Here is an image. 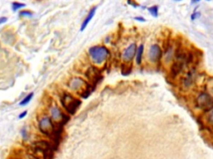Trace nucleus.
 I'll return each instance as SVG.
<instances>
[{
	"mask_svg": "<svg viewBox=\"0 0 213 159\" xmlns=\"http://www.w3.org/2000/svg\"><path fill=\"white\" fill-rule=\"evenodd\" d=\"M88 53H89V56H91V59L93 62L96 63V64H101L108 56L109 52L105 46H94L90 47L88 50Z\"/></svg>",
	"mask_w": 213,
	"mask_h": 159,
	"instance_id": "f257e3e1",
	"label": "nucleus"
},
{
	"mask_svg": "<svg viewBox=\"0 0 213 159\" xmlns=\"http://www.w3.org/2000/svg\"><path fill=\"white\" fill-rule=\"evenodd\" d=\"M62 104L70 114H74L81 104V101L75 99L69 94H64L62 97Z\"/></svg>",
	"mask_w": 213,
	"mask_h": 159,
	"instance_id": "f03ea898",
	"label": "nucleus"
},
{
	"mask_svg": "<svg viewBox=\"0 0 213 159\" xmlns=\"http://www.w3.org/2000/svg\"><path fill=\"white\" fill-rule=\"evenodd\" d=\"M38 128L43 134L47 135V136H50L55 134V128H54V124L52 123V119L48 116H44L39 120Z\"/></svg>",
	"mask_w": 213,
	"mask_h": 159,
	"instance_id": "7ed1b4c3",
	"label": "nucleus"
},
{
	"mask_svg": "<svg viewBox=\"0 0 213 159\" xmlns=\"http://www.w3.org/2000/svg\"><path fill=\"white\" fill-rule=\"evenodd\" d=\"M197 107L203 111H210L213 110V98L209 94L202 93L196 99Z\"/></svg>",
	"mask_w": 213,
	"mask_h": 159,
	"instance_id": "20e7f679",
	"label": "nucleus"
},
{
	"mask_svg": "<svg viewBox=\"0 0 213 159\" xmlns=\"http://www.w3.org/2000/svg\"><path fill=\"white\" fill-rule=\"evenodd\" d=\"M162 56V50L157 45H152L148 51V58L151 62H156Z\"/></svg>",
	"mask_w": 213,
	"mask_h": 159,
	"instance_id": "39448f33",
	"label": "nucleus"
},
{
	"mask_svg": "<svg viewBox=\"0 0 213 159\" xmlns=\"http://www.w3.org/2000/svg\"><path fill=\"white\" fill-rule=\"evenodd\" d=\"M136 50H137V46H136L135 43H132L130 46H128L122 53V58L124 61L131 62L136 54Z\"/></svg>",
	"mask_w": 213,
	"mask_h": 159,
	"instance_id": "423d86ee",
	"label": "nucleus"
},
{
	"mask_svg": "<svg viewBox=\"0 0 213 159\" xmlns=\"http://www.w3.org/2000/svg\"><path fill=\"white\" fill-rule=\"evenodd\" d=\"M87 84L80 78H74L69 82V88L72 90L77 91L79 89H81L83 86H86Z\"/></svg>",
	"mask_w": 213,
	"mask_h": 159,
	"instance_id": "0eeeda50",
	"label": "nucleus"
},
{
	"mask_svg": "<svg viewBox=\"0 0 213 159\" xmlns=\"http://www.w3.org/2000/svg\"><path fill=\"white\" fill-rule=\"evenodd\" d=\"M87 76L88 77V79L93 81L94 85H96L103 78L102 76L100 75V72H98L97 70L94 67H92L91 69H89V70L87 73Z\"/></svg>",
	"mask_w": 213,
	"mask_h": 159,
	"instance_id": "6e6552de",
	"label": "nucleus"
},
{
	"mask_svg": "<svg viewBox=\"0 0 213 159\" xmlns=\"http://www.w3.org/2000/svg\"><path fill=\"white\" fill-rule=\"evenodd\" d=\"M51 117L52 119L56 122L62 121L64 117V114H62L57 106H54L51 109Z\"/></svg>",
	"mask_w": 213,
	"mask_h": 159,
	"instance_id": "1a4fd4ad",
	"label": "nucleus"
},
{
	"mask_svg": "<svg viewBox=\"0 0 213 159\" xmlns=\"http://www.w3.org/2000/svg\"><path fill=\"white\" fill-rule=\"evenodd\" d=\"M96 10H97V7H93V8L89 11V13H88V14H87V16L85 17V19L83 20V23H82V26H81V28H80L81 32H83V30H85V28L87 27L88 23H89L90 22H91V20L93 19V17H94L95 13H96Z\"/></svg>",
	"mask_w": 213,
	"mask_h": 159,
	"instance_id": "9d476101",
	"label": "nucleus"
},
{
	"mask_svg": "<svg viewBox=\"0 0 213 159\" xmlns=\"http://www.w3.org/2000/svg\"><path fill=\"white\" fill-rule=\"evenodd\" d=\"M182 70V62L179 60V62H176L172 66L171 68V74L172 76H176L181 72Z\"/></svg>",
	"mask_w": 213,
	"mask_h": 159,
	"instance_id": "9b49d317",
	"label": "nucleus"
},
{
	"mask_svg": "<svg viewBox=\"0 0 213 159\" xmlns=\"http://www.w3.org/2000/svg\"><path fill=\"white\" fill-rule=\"evenodd\" d=\"M143 45H140L138 46L137 50V55H136V62L138 65H140L141 62V58H142V54H143Z\"/></svg>",
	"mask_w": 213,
	"mask_h": 159,
	"instance_id": "f8f14e48",
	"label": "nucleus"
},
{
	"mask_svg": "<svg viewBox=\"0 0 213 159\" xmlns=\"http://www.w3.org/2000/svg\"><path fill=\"white\" fill-rule=\"evenodd\" d=\"M33 95H34L33 92H31V93L27 94V95L24 97V99L19 102V105H20V106H25V105H27V104L32 100V99L33 98Z\"/></svg>",
	"mask_w": 213,
	"mask_h": 159,
	"instance_id": "ddd939ff",
	"label": "nucleus"
},
{
	"mask_svg": "<svg viewBox=\"0 0 213 159\" xmlns=\"http://www.w3.org/2000/svg\"><path fill=\"white\" fill-rule=\"evenodd\" d=\"M26 6V4L24 3H20V2H14L12 3V10L14 12H17V11L20 10L21 8H23Z\"/></svg>",
	"mask_w": 213,
	"mask_h": 159,
	"instance_id": "4468645a",
	"label": "nucleus"
},
{
	"mask_svg": "<svg viewBox=\"0 0 213 159\" xmlns=\"http://www.w3.org/2000/svg\"><path fill=\"white\" fill-rule=\"evenodd\" d=\"M19 17H31L33 16V13L30 10H22L18 13Z\"/></svg>",
	"mask_w": 213,
	"mask_h": 159,
	"instance_id": "2eb2a0df",
	"label": "nucleus"
},
{
	"mask_svg": "<svg viewBox=\"0 0 213 159\" xmlns=\"http://www.w3.org/2000/svg\"><path fill=\"white\" fill-rule=\"evenodd\" d=\"M148 10L149 11V13L154 17H157L158 16V6H157V5H154V6H151V7L148 8Z\"/></svg>",
	"mask_w": 213,
	"mask_h": 159,
	"instance_id": "dca6fc26",
	"label": "nucleus"
},
{
	"mask_svg": "<svg viewBox=\"0 0 213 159\" xmlns=\"http://www.w3.org/2000/svg\"><path fill=\"white\" fill-rule=\"evenodd\" d=\"M127 4H130L131 6H132V7L134 8H137L139 6V4L138 3H136L134 0H127Z\"/></svg>",
	"mask_w": 213,
	"mask_h": 159,
	"instance_id": "f3484780",
	"label": "nucleus"
},
{
	"mask_svg": "<svg viewBox=\"0 0 213 159\" xmlns=\"http://www.w3.org/2000/svg\"><path fill=\"white\" fill-rule=\"evenodd\" d=\"M27 114H28V111L24 110V112H22V113L18 115V118L22 119V118H24L26 117V116H27Z\"/></svg>",
	"mask_w": 213,
	"mask_h": 159,
	"instance_id": "a211bd4d",
	"label": "nucleus"
},
{
	"mask_svg": "<svg viewBox=\"0 0 213 159\" xmlns=\"http://www.w3.org/2000/svg\"><path fill=\"white\" fill-rule=\"evenodd\" d=\"M8 22V17H0V25L4 24Z\"/></svg>",
	"mask_w": 213,
	"mask_h": 159,
	"instance_id": "6ab92c4d",
	"label": "nucleus"
},
{
	"mask_svg": "<svg viewBox=\"0 0 213 159\" xmlns=\"http://www.w3.org/2000/svg\"><path fill=\"white\" fill-rule=\"evenodd\" d=\"M200 14L199 13H193L192 14V16H191V17H192V20H195L196 18H197V17H199Z\"/></svg>",
	"mask_w": 213,
	"mask_h": 159,
	"instance_id": "aec40b11",
	"label": "nucleus"
},
{
	"mask_svg": "<svg viewBox=\"0 0 213 159\" xmlns=\"http://www.w3.org/2000/svg\"><path fill=\"white\" fill-rule=\"evenodd\" d=\"M135 19H136V20H138V21H140V22H145V21H146V20H145L144 17H135Z\"/></svg>",
	"mask_w": 213,
	"mask_h": 159,
	"instance_id": "412c9836",
	"label": "nucleus"
},
{
	"mask_svg": "<svg viewBox=\"0 0 213 159\" xmlns=\"http://www.w3.org/2000/svg\"><path fill=\"white\" fill-rule=\"evenodd\" d=\"M211 111V114H210V121L211 122V124H213V110H210Z\"/></svg>",
	"mask_w": 213,
	"mask_h": 159,
	"instance_id": "4be33fe9",
	"label": "nucleus"
},
{
	"mask_svg": "<svg viewBox=\"0 0 213 159\" xmlns=\"http://www.w3.org/2000/svg\"><path fill=\"white\" fill-rule=\"evenodd\" d=\"M200 1H201V0H192V2L194 3V4H195V3H198V2H200Z\"/></svg>",
	"mask_w": 213,
	"mask_h": 159,
	"instance_id": "5701e85b",
	"label": "nucleus"
},
{
	"mask_svg": "<svg viewBox=\"0 0 213 159\" xmlns=\"http://www.w3.org/2000/svg\"><path fill=\"white\" fill-rule=\"evenodd\" d=\"M175 1H182V0H175Z\"/></svg>",
	"mask_w": 213,
	"mask_h": 159,
	"instance_id": "b1692460",
	"label": "nucleus"
},
{
	"mask_svg": "<svg viewBox=\"0 0 213 159\" xmlns=\"http://www.w3.org/2000/svg\"><path fill=\"white\" fill-rule=\"evenodd\" d=\"M206 1H210V0H206Z\"/></svg>",
	"mask_w": 213,
	"mask_h": 159,
	"instance_id": "393cba45",
	"label": "nucleus"
}]
</instances>
